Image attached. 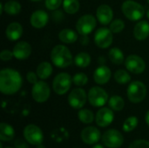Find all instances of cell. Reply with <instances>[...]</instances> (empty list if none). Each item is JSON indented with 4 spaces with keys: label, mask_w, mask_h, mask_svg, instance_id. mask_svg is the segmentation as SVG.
Returning <instances> with one entry per match:
<instances>
[{
    "label": "cell",
    "mask_w": 149,
    "mask_h": 148,
    "mask_svg": "<svg viewBox=\"0 0 149 148\" xmlns=\"http://www.w3.org/2000/svg\"><path fill=\"white\" fill-rule=\"evenodd\" d=\"M23 79L20 73L11 68H4L0 72V91L3 94L12 95L19 91Z\"/></svg>",
    "instance_id": "obj_1"
},
{
    "label": "cell",
    "mask_w": 149,
    "mask_h": 148,
    "mask_svg": "<svg viewBox=\"0 0 149 148\" xmlns=\"http://www.w3.org/2000/svg\"><path fill=\"white\" fill-rule=\"evenodd\" d=\"M51 60L57 67L66 68L72 63V55L66 46L58 44L52 50Z\"/></svg>",
    "instance_id": "obj_2"
},
{
    "label": "cell",
    "mask_w": 149,
    "mask_h": 148,
    "mask_svg": "<svg viewBox=\"0 0 149 148\" xmlns=\"http://www.w3.org/2000/svg\"><path fill=\"white\" fill-rule=\"evenodd\" d=\"M124 16L130 21H140L145 15V8L134 0H127L121 6Z\"/></svg>",
    "instance_id": "obj_3"
},
{
    "label": "cell",
    "mask_w": 149,
    "mask_h": 148,
    "mask_svg": "<svg viewBox=\"0 0 149 148\" xmlns=\"http://www.w3.org/2000/svg\"><path fill=\"white\" fill-rule=\"evenodd\" d=\"M147 86L141 81H133L127 88V98L134 104L140 103L144 100L147 96Z\"/></svg>",
    "instance_id": "obj_4"
},
{
    "label": "cell",
    "mask_w": 149,
    "mask_h": 148,
    "mask_svg": "<svg viewBox=\"0 0 149 148\" xmlns=\"http://www.w3.org/2000/svg\"><path fill=\"white\" fill-rule=\"evenodd\" d=\"M72 77L66 72L58 73L53 79L52 88L55 93L58 95L65 94L71 88L72 85Z\"/></svg>",
    "instance_id": "obj_5"
},
{
    "label": "cell",
    "mask_w": 149,
    "mask_h": 148,
    "mask_svg": "<svg viewBox=\"0 0 149 148\" xmlns=\"http://www.w3.org/2000/svg\"><path fill=\"white\" fill-rule=\"evenodd\" d=\"M89 103L94 107H101L105 106V104L108 100L107 92L100 86L92 87L87 94Z\"/></svg>",
    "instance_id": "obj_6"
},
{
    "label": "cell",
    "mask_w": 149,
    "mask_h": 148,
    "mask_svg": "<svg viewBox=\"0 0 149 148\" xmlns=\"http://www.w3.org/2000/svg\"><path fill=\"white\" fill-rule=\"evenodd\" d=\"M97 20L91 14H86L79 18L76 23V29L80 35L90 34L96 27Z\"/></svg>",
    "instance_id": "obj_7"
},
{
    "label": "cell",
    "mask_w": 149,
    "mask_h": 148,
    "mask_svg": "<svg viewBox=\"0 0 149 148\" xmlns=\"http://www.w3.org/2000/svg\"><path fill=\"white\" fill-rule=\"evenodd\" d=\"M51 95V89L47 83L45 81H38L35 83L31 89L32 99L38 103H44L48 100Z\"/></svg>",
    "instance_id": "obj_8"
},
{
    "label": "cell",
    "mask_w": 149,
    "mask_h": 148,
    "mask_svg": "<svg viewBox=\"0 0 149 148\" xmlns=\"http://www.w3.org/2000/svg\"><path fill=\"white\" fill-rule=\"evenodd\" d=\"M103 144L108 148L120 147L124 142L123 135L115 129H110L104 133L101 137Z\"/></svg>",
    "instance_id": "obj_9"
},
{
    "label": "cell",
    "mask_w": 149,
    "mask_h": 148,
    "mask_svg": "<svg viewBox=\"0 0 149 148\" xmlns=\"http://www.w3.org/2000/svg\"><path fill=\"white\" fill-rule=\"evenodd\" d=\"M24 137L29 144L34 146L42 144L44 140V134L42 130L35 125H28L24 127Z\"/></svg>",
    "instance_id": "obj_10"
},
{
    "label": "cell",
    "mask_w": 149,
    "mask_h": 148,
    "mask_svg": "<svg viewBox=\"0 0 149 148\" xmlns=\"http://www.w3.org/2000/svg\"><path fill=\"white\" fill-rule=\"evenodd\" d=\"M113 40V36L110 29L106 27H101L96 31L94 35V42L98 47L101 49L108 48L112 44Z\"/></svg>",
    "instance_id": "obj_11"
},
{
    "label": "cell",
    "mask_w": 149,
    "mask_h": 148,
    "mask_svg": "<svg viewBox=\"0 0 149 148\" xmlns=\"http://www.w3.org/2000/svg\"><path fill=\"white\" fill-rule=\"evenodd\" d=\"M125 66L127 71L134 74H141L146 69V64L142 58L138 55H129L125 60Z\"/></svg>",
    "instance_id": "obj_12"
},
{
    "label": "cell",
    "mask_w": 149,
    "mask_h": 148,
    "mask_svg": "<svg viewBox=\"0 0 149 148\" xmlns=\"http://www.w3.org/2000/svg\"><path fill=\"white\" fill-rule=\"evenodd\" d=\"M88 99L86 91L82 88L73 89L68 95V103L74 109H81Z\"/></svg>",
    "instance_id": "obj_13"
},
{
    "label": "cell",
    "mask_w": 149,
    "mask_h": 148,
    "mask_svg": "<svg viewBox=\"0 0 149 148\" xmlns=\"http://www.w3.org/2000/svg\"><path fill=\"white\" fill-rule=\"evenodd\" d=\"M114 119V114L112 109L107 107H102L100 109L95 116L96 124L100 127H107L112 124Z\"/></svg>",
    "instance_id": "obj_14"
},
{
    "label": "cell",
    "mask_w": 149,
    "mask_h": 148,
    "mask_svg": "<svg viewBox=\"0 0 149 148\" xmlns=\"http://www.w3.org/2000/svg\"><path fill=\"white\" fill-rule=\"evenodd\" d=\"M81 140L87 145L96 144L100 140V132L94 126H87L81 132Z\"/></svg>",
    "instance_id": "obj_15"
},
{
    "label": "cell",
    "mask_w": 149,
    "mask_h": 148,
    "mask_svg": "<svg viewBox=\"0 0 149 148\" xmlns=\"http://www.w3.org/2000/svg\"><path fill=\"white\" fill-rule=\"evenodd\" d=\"M96 17L101 24H109L113 17V11L112 8L107 4H101L97 8Z\"/></svg>",
    "instance_id": "obj_16"
},
{
    "label": "cell",
    "mask_w": 149,
    "mask_h": 148,
    "mask_svg": "<svg viewBox=\"0 0 149 148\" xmlns=\"http://www.w3.org/2000/svg\"><path fill=\"white\" fill-rule=\"evenodd\" d=\"M12 51L14 58L18 60H24L30 57L31 53V46L25 41H20L14 45Z\"/></svg>",
    "instance_id": "obj_17"
},
{
    "label": "cell",
    "mask_w": 149,
    "mask_h": 148,
    "mask_svg": "<svg viewBox=\"0 0 149 148\" xmlns=\"http://www.w3.org/2000/svg\"><path fill=\"white\" fill-rule=\"evenodd\" d=\"M48 14L43 10H38L32 12L31 16V24L36 29L45 27L48 23Z\"/></svg>",
    "instance_id": "obj_18"
},
{
    "label": "cell",
    "mask_w": 149,
    "mask_h": 148,
    "mask_svg": "<svg viewBox=\"0 0 149 148\" xmlns=\"http://www.w3.org/2000/svg\"><path fill=\"white\" fill-rule=\"evenodd\" d=\"M111 76H112L111 70L107 65L99 66L95 70V72L93 73L94 81L98 85H105V84H107L110 80Z\"/></svg>",
    "instance_id": "obj_19"
},
{
    "label": "cell",
    "mask_w": 149,
    "mask_h": 148,
    "mask_svg": "<svg viewBox=\"0 0 149 148\" xmlns=\"http://www.w3.org/2000/svg\"><path fill=\"white\" fill-rule=\"evenodd\" d=\"M23 34V27L19 23L13 22L10 23L6 30H5V36L10 41H17L18 40Z\"/></svg>",
    "instance_id": "obj_20"
},
{
    "label": "cell",
    "mask_w": 149,
    "mask_h": 148,
    "mask_svg": "<svg viewBox=\"0 0 149 148\" xmlns=\"http://www.w3.org/2000/svg\"><path fill=\"white\" fill-rule=\"evenodd\" d=\"M134 36L137 40L142 41L148 38L149 36V23L142 20L138 22L134 28Z\"/></svg>",
    "instance_id": "obj_21"
},
{
    "label": "cell",
    "mask_w": 149,
    "mask_h": 148,
    "mask_svg": "<svg viewBox=\"0 0 149 148\" xmlns=\"http://www.w3.org/2000/svg\"><path fill=\"white\" fill-rule=\"evenodd\" d=\"M58 38L65 44H73L78 39V34L75 31L66 28L58 33Z\"/></svg>",
    "instance_id": "obj_22"
},
{
    "label": "cell",
    "mask_w": 149,
    "mask_h": 148,
    "mask_svg": "<svg viewBox=\"0 0 149 148\" xmlns=\"http://www.w3.org/2000/svg\"><path fill=\"white\" fill-rule=\"evenodd\" d=\"M52 66L49 62H41L37 67V74L41 80L47 79L52 73Z\"/></svg>",
    "instance_id": "obj_23"
},
{
    "label": "cell",
    "mask_w": 149,
    "mask_h": 148,
    "mask_svg": "<svg viewBox=\"0 0 149 148\" xmlns=\"http://www.w3.org/2000/svg\"><path fill=\"white\" fill-rule=\"evenodd\" d=\"M15 135L14 129L11 126L6 123H1L0 125V140L2 141H10Z\"/></svg>",
    "instance_id": "obj_24"
},
{
    "label": "cell",
    "mask_w": 149,
    "mask_h": 148,
    "mask_svg": "<svg viewBox=\"0 0 149 148\" xmlns=\"http://www.w3.org/2000/svg\"><path fill=\"white\" fill-rule=\"evenodd\" d=\"M21 8H22V6L19 3V2H17L16 0L7 1L3 4L4 12L10 16H16V15L19 14V12L21 11Z\"/></svg>",
    "instance_id": "obj_25"
},
{
    "label": "cell",
    "mask_w": 149,
    "mask_h": 148,
    "mask_svg": "<svg viewBox=\"0 0 149 148\" xmlns=\"http://www.w3.org/2000/svg\"><path fill=\"white\" fill-rule=\"evenodd\" d=\"M108 57L110 61L114 65H121L125 61L124 54L120 48H112L108 52Z\"/></svg>",
    "instance_id": "obj_26"
},
{
    "label": "cell",
    "mask_w": 149,
    "mask_h": 148,
    "mask_svg": "<svg viewBox=\"0 0 149 148\" xmlns=\"http://www.w3.org/2000/svg\"><path fill=\"white\" fill-rule=\"evenodd\" d=\"M74 63L80 68L87 67L91 63V56L87 52H79L75 56Z\"/></svg>",
    "instance_id": "obj_27"
},
{
    "label": "cell",
    "mask_w": 149,
    "mask_h": 148,
    "mask_svg": "<svg viewBox=\"0 0 149 148\" xmlns=\"http://www.w3.org/2000/svg\"><path fill=\"white\" fill-rule=\"evenodd\" d=\"M79 0H64L63 1V8L64 10L70 15L75 14L79 10Z\"/></svg>",
    "instance_id": "obj_28"
},
{
    "label": "cell",
    "mask_w": 149,
    "mask_h": 148,
    "mask_svg": "<svg viewBox=\"0 0 149 148\" xmlns=\"http://www.w3.org/2000/svg\"><path fill=\"white\" fill-rule=\"evenodd\" d=\"M108 105L110 108L113 111H121L125 106V101L122 99V97L114 95L109 99Z\"/></svg>",
    "instance_id": "obj_29"
},
{
    "label": "cell",
    "mask_w": 149,
    "mask_h": 148,
    "mask_svg": "<svg viewBox=\"0 0 149 148\" xmlns=\"http://www.w3.org/2000/svg\"><path fill=\"white\" fill-rule=\"evenodd\" d=\"M114 79L117 83L120 84V85H125L130 82L131 80V76L129 75V73L125 71V70H118L115 72L114 73Z\"/></svg>",
    "instance_id": "obj_30"
},
{
    "label": "cell",
    "mask_w": 149,
    "mask_h": 148,
    "mask_svg": "<svg viewBox=\"0 0 149 148\" xmlns=\"http://www.w3.org/2000/svg\"><path fill=\"white\" fill-rule=\"evenodd\" d=\"M79 120L84 124H90L94 120V115L92 111L88 109H81L78 113Z\"/></svg>",
    "instance_id": "obj_31"
},
{
    "label": "cell",
    "mask_w": 149,
    "mask_h": 148,
    "mask_svg": "<svg viewBox=\"0 0 149 148\" xmlns=\"http://www.w3.org/2000/svg\"><path fill=\"white\" fill-rule=\"evenodd\" d=\"M138 126V119L135 116H132L127 118L124 124H123V130L127 133H130L132 131H134L136 126Z\"/></svg>",
    "instance_id": "obj_32"
},
{
    "label": "cell",
    "mask_w": 149,
    "mask_h": 148,
    "mask_svg": "<svg viewBox=\"0 0 149 148\" xmlns=\"http://www.w3.org/2000/svg\"><path fill=\"white\" fill-rule=\"evenodd\" d=\"M125 28V23L122 19H115L110 24V30L113 33H120Z\"/></svg>",
    "instance_id": "obj_33"
},
{
    "label": "cell",
    "mask_w": 149,
    "mask_h": 148,
    "mask_svg": "<svg viewBox=\"0 0 149 148\" xmlns=\"http://www.w3.org/2000/svg\"><path fill=\"white\" fill-rule=\"evenodd\" d=\"M72 82L74 83V85H78V86H84L87 84L88 82V78L87 76L83 73V72H79V73H76L73 77H72Z\"/></svg>",
    "instance_id": "obj_34"
},
{
    "label": "cell",
    "mask_w": 149,
    "mask_h": 148,
    "mask_svg": "<svg viewBox=\"0 0 149 148\" xmlns=\"http://www.w3.org/2000/svg\"><path fill=\"white\" fill-rule=\"evenodd\" d=\"M63 0H45V7L49 10H56L62 4Z\"/></svg>",
    "instance_id": "obj_35"
},
{
    "label": "cell",
    "mask_w": 149,
    "mask_h": 148,
    "mask_svg": "<svg viewBox=\"0 0 149 148\" xmlns=\"http://www.w3.org/2000/svg\"><path fill=\"white\" fill-rule=\"evenodd\" d=\"M128 148H149V142L144 140H138L134 141Z\"/></svg>",
    "instance_id": "obj_36"
},
{
    "label": "cell",
    "mask_w": 149,
    "mask_h": 148,
    "mask_svg": "<svg viewBox=\"0 0 149 148\" xmlns=\"http://www.w3.org/2000/svg\"><path fill=\"white\" fill-rule=\"evenodd\" d=\"M14 57L13 51H9V50H3L0 53V58L3 61H9Z\"/></svg>",
    "instance_id": "obj_37"
},
{
    "label": "cell",
    "mask_w": 149,
    "mask_h": 148,
    "mask_svg": "<svg viewBox=\"0 0 149 148\" xmlns=\"http://www.w3.org/2000/svg\"><path fill=\"white\" fill-rule=\"evenodd\" d=\"M38 74L33 72H29L26 74V79L28 80V82H30L32 85H34L35 83L38 82Z\"/></svg>",
    "instance_id": "obj_38"
},
{
    "label": "cell",
    "mask_w": 149,
    "mask_h": 148,
    "mask_svg": "<svg viewBox=\"0 0 149 148\" xmlns=\"http://www.w3.org/2000/svg\"><path fill=\"white\" fill-rule=\"evenodd\" d=\"M14 145H15V148H29L27 142L20 139L16 140L14 142Z\"/></svg>",
    "instance_id": "obj_39"
},
{
    "label": "cell",
    "mask_w": 149,
    "mask_h": 148,
    "mask_svg": "<svg viewBox=\"0 0 149 148\" xmlns=\"http://www.w3.org/2000/svg\"><path fill=\"white\" fill-rule=\"evenodd\" d=\"M80 42L82 44L86 45L89 42V38L87 37V35H81V38H80Z\"/></svg>",
    "instance_id": "obj_40"
},
{
    "label": "cell",
    "mask_w": 149,
    "mask_h": 148,
    "mask_svg": "<svg viewBox=\"0 0 149 148\" xmlns=\"http://www.w3.org/2000/svg\"><path fill=\"white\" fill-rule=\"evenodd\" d=\"M145 120H146V122H147V124L148 125V126H149V111L147 113V114H146V118H145Z\"/></svg>",
    "instance_id": "obj_41"
},
{
    "label": "cell",
    "mask_w": 149,
    "mask_h": 148,
    "mask_svg": "<svg viewBox=\"0 0 149 148\" xmlns=\"http://www.w3.org/2000/svg\"><path fill=\"white\" fill-rule=\"evenodd\" d=\"M93 148H104V147H103V146H101V145H95V146H94Z\"/></svg>",
    "instance_id": "obj_42"
},
{
    "label": "cell",
    "mask_w": 149,
    "mask_h": 148,
    "mask_svg": "<svg viewBox=\"0 0 149 148\" xmlns=\"http://www.w3.org/2000/svg\"><path fill=\"white\" fill-rule=\"evenodd\" d=\"M36 148H45V146H43L42 144H39V145H38V146H37V147Z\"/></svg>",
    "instance_id": "obj_43"
},
{
    "label": "cell",
    "mask_w": 149,
    "mask_h": 148,
    "mask_svg": "<svg viewBox=\"0 0 149 148\" xmlns=\"http://www.w3.org/2000/svg\"><path fill=\"white\" fill-rule=\"evenodd\" d=\"M147 16H148V19H149V10H148V12H147Z\"/></svg>",
    "instance_id": "obj_44"
},
{
    "label": "cell",
    "mask_w": 149,
    "mask_h": 148,
    "mask_svg": "<svg viewBox=\"0 0 149 148\" xmlns=\"http://www.w3.org/2000/svg\"><path fill=\"white\" fill-rule=\"evenodd\" d=\"M31 1H32V2H38V1H41V0H31Z\"/></svg>",
    "instance_id": "obj_45"
},
{
    "label": "cell",
    "mask_w": 149,
    "mask_h": 148,
    "mask_svg": "<svg viewBox=\"0 0 149 148\" xmlns=\"http://www.w3.org/2000/svg\"><path fill=\"white\" fill-rule=\"evenodd\" d=\"M5 148H13V147H5Z\"/></svg>",
    "instance_id": "obj_46"
},
{
    "label": "cell",
    "mask_w": 149,
    "mask_h": 148,
    "mask_svg": "<svg viewBox=\"0 0 149 148\" xmlns=\"http://www.w3.org/2000/svg\"><path fill=\"white\" fill-rule=\"evenodd\" d=\"M148 3H149V0H148Z\"/></svg>",
    "instance_id": "obj_47"
}]
</instances>
